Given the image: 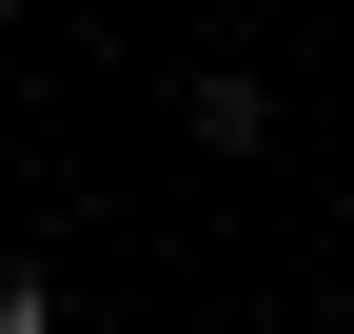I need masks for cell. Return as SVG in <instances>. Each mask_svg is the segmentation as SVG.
<instances>
[{"mask_svg": "<svg viewBox=\"0 0 354 334\" xmlns=\"http://www.w3.org/2000/svg\"><path fill=\"white\" fill-rule=\"evenodd\" d=\"M0 334H59V295H39V275H20V256H0Z\"/></svg>", "mask_w": 354, "mask_h": 334, "instance_id": "cell-1", "label": "cell"}]
</instances>
